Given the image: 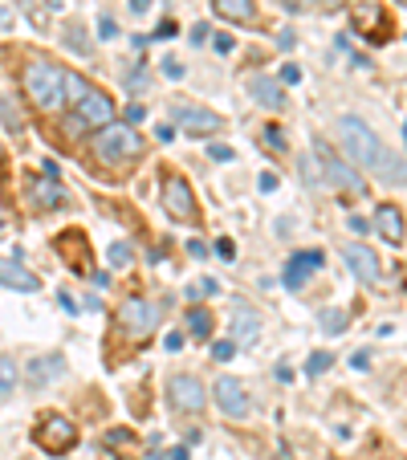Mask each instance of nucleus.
I'll list each match as a JSON object with an SVG mask.
<instances>
[{
    "instance_id": "f257e3e1",
    "label": "nucleus",
    "mask_w": 407,
    "mask_h": 460,
    "mask_svg": "<svg viewBox=\"0 0 407 460\" xmlns=\"http://www.w3.org/2000/svg\"><path fill=\"white\" fill-rule=\"evenodd\" d=\"M338 135H342V147H347V155L355 159L358 167H367V172H375L383 183H407V164L399 155H391L387 147L379 143V135H375L371 127H367L363 119H355V114H347V119L338 122Z\"/></svg>"
},
{
    "instance_id": "f03ea898",
    "label": "nucleus",
    "mask_w": 407,
    "mask_h": 460,
    "mask_svg": "<svg viewBox=\"0 0 407 460\" xmlns=\"http://www.w3.org/2000/svg\"><path fill=\"white\" fill-rule=\"evenodd\" d=\"M61 66H53V61H29L25 66V78H21V86H25V94L33 98V106H41V111H58V106H66V86H61Z\"/></svg>"
},
{
    "instance_id": "7ed1b4c3",
    "label": "nucleus",
    "mask_w": 407,
    "mask_h": 460,
    "mask_svg": "<svg viewBox=\"0 0 407 460\" xmlns=\"http://www.w3.org/2000/svg\"><path fill=\"white\" fill-rule=\"evenodd\" d=\"M94 151H98V159H102V164H119V159H135V155H139L143 139L127 127V122H106L102 135L94 139Z\"/></svg>"
},
{
    "instance_id": "20e7f679",
    "label": "nucleus",
    "mask_w": 407,
    "mask_h": 460,
    "mask_svg": "<svg viewBox=\"0 0 407 460\" xmlns=\"http://www.w3.org/2000/svg\"><path fill=\"white\" fill-rule=\"evenodd\" d=\"M314 155H318V164L314 167H322V180L326 183H334L338 191H347V196H367V183L355 175V167H347L342 159L330 151V143H322V139H314Z\"/></svg>"
},
{
    "instance_id": "39448f33",
    "label": "nucleus",
    "mask_w": 407,
    "mask_h": 460,
    "mask_svg": "<svg viewBox=\"0 0 407 460\" xmlns=\"http://www.w3.org/2000/svg\"><path fill=\"white\" fill-rule=\"evenodd\" d=\"M33 440H37V448L49 452V456H66V452L78 444V428L66 416H41L33 428Z\"/></svg>"
},
{
    "instance_id": "423d86ee",
    "label": "nucleus",
    "mask_w": 407,
    "mask_h": 460,
    "mask_svg": "<svg viewBox=\"0 0 407 460\" xmlns=\"http://www.w3.org/2000/svg\"><path fill=\"white\" fill-rule=\"evenodd\" d=\"M159 305L147 302V297H127V302L119 305V326L130 334V339H143V334H151L159 326Z\"/></svg>"
},
{
    "instance_id": "0eeeda50",
    "label": "nucleus",
    "mask_w": 407,
    "mask_h": 460,
    "mask_svg": "<svg viewBox=\"0 0 407 460\" xmlns=\"http://www.w3.org/2000/svg\"><path fill=\"white\" fill-rule=\"evenodd\" d=\"M164 208L172 212L175 220H188V225L199 217L196 196H191V188H188L183 175H164Z\"/></svg>"
},
{
    "instance_id": "6e6552de",
    "label": "nucleus",
    "mask_w": 407,
    "mask_h": 460,
    "mask_svg": "<svg viewBox=\"0 0 407 460\" xmlns=\"http://www.w3.org/2000/svg\"><path fill=\"white\" fill-rule=\"evenodd\" d=\"M53 252H58V257L66 261L74 273H90V241L78 233V228H66V233H58V241H53Z\"/></svg>"
},
{
    "instance_id": "1a4fd4ad",
    "label": "nucleus",
    "mask_w": 407,
    "mask_h": 460,
    "mask_svg": "<svg viewBox=\"0 0 407 460\" xmlns=\"http://www.w3.org/2000/svg\"><path fill=\"white\" fill-rule=\"evenodd\" d=\"M172 403H175V411H204L208 408V391H204V383L196 379V375H175L172 379Z\"/></svg>"
},
{
    "instance_id": "9d476101",
    "label": "nucleus",
    "mask_w": 407,
    "mask_h": 460,
    "mask_svg": "<svg viewBox=\"0 0 407 460\" xmlns=\"http://www.w3.org/2000/svg\"><path fill=\"white\" fill-rule=\"evenodd\" d=\"M212 395H217L220 411H225V416H233V420L249 416V408H252V403H249V391H244V383L233 379V375H220L217 387H212Z\"/></svg>"
},
{
    "instance_id": "9b49d317",
    "label": "nucleus",
    "mask_w": 407,
    "mask_h": 460,
    "mask_svg": "<svg viewBox=\"0 0 407 460\" xmlns=\"http://www.w3.org/2000/svg\"><path fill=\"white\" fill-rule=\"evenodd\" d=\"M342 257H347V265L355 270L358 281H367V286H379V281H383V261L375 257L367 244H347V249H342Z\"/></svg>"
},
{
    "instance_id": "f8f14e48",
    "label": "nucleus",
    "mask_w": 407,
    "mask_h": 460,
    "mask_svg": "<svg viewBox=\"0 0 407 460\" xmlns=\"http://www.w3.org/2000/svg\"><path fill=\"white\" fill-rule=\"evenodd\" d=\"M172 119L180 122V127H188L191 135H212V130H220V114L204 111V106H191V102H175Z\"/></svg>"
},
{
    "instance_id": "ddd939ff",
    "label": "nucleus",
    "mask_w": 407,
    "mask_h": 460,
    "mask_svg": "<svg viewBox=\"0 0 407 460\" xmlns=\"http://www.w3.org/2000/svg\"><path fill=\"white\" fill-rule=\"evenodd\" d=\"M350 21H355V29L367 37V41H387V37H391V21H387V13L375 9V4H355Z\"/></svg>"
},
{
    "instance_id": "4468645a",
    "label": "nucleus",
    "mask_w": 407,
    "mask_h": 460,
    "mask_svg": "<svg viewBox=\"0 0 407 460\" xmlns=\"http://www.w3.org/2000/svg\"><path fill=\"white\" fill-rule=\"evenodd\" d=\"M78 122L82 127H106V122L114 119V102L102 94V90H90L86 98H78Z\"/></svg>"
},
{
    "instance_id": "2eb2a0df",
    "label": "nucleus",
    "mask_w": 407,
    "mask_h": 460,
    "mask_svg": "<svg viewBox=\"0 0 407 460\" xmlns=\"http://www.w3.org/2000/svg\"><path fill=\"white\" fill-rule=\"evenodd\" d=\"M0 286L21 289V294H37V289H41V278L29 273L25 265H17L13 257H0Z\"/></svg>"
},
{
    "instance_id": "dca6fc26",
    "label": "nucleus",
    "mask_w": 407,
    "mask_h": 460,
    "mask_svg": "<svg viewBox=\"0 0 407 460\" xmlns=\"http://www.w3.org/2000/svg\"><path fill=\"white\" fill-rule=\"evenodd\" d=\"M375 233H379L387 244H399L403 241V233H407L403 212H399L395 204H379V208H375Z\"/></svg>"
},
{
    "instance_id": "f3484780",
    "label": "nucleus",
    "mask_w": 407,
    "mask_h": 460,
    "mask_svg": "<svg viewBox=\"0 0 407 460\" xmlns=\"http://www.w3.org/2000/svg\"><path fill=\"white\" fill-rule=\"evenodd\" d=\"M318 265H322V252H318V249H314V252H297V257L286 265V273H281V281H286L289 289H297V286H302V281H305V273H314V270H318Z\"/></svg>"
},
{
    "instance_id": "a211bd4d",
    "label": "nucleus",
    "mask_w": 407,
    "mask_h": 460,
    "mask_svg": "<svg viewBox=\"0 0 407 460\" xmlns=\"http://www.w3.org/2000/svg\"><path fill=\"white\" fill-rule=\"evenodd\" d=\"M249 94L257 98L265 111H281V106H286V94H281V86L273 78H249Z\"/></svg>"
},
{
    "instance_id": "6ab92c4d",
    "label": "nucleus",
    "mask_w": 407,
    "mask_h": 460,
    "mask_svg": "<svg viewBox=\"0 0 407 460\" xmlns=\"http://www.w3.org/2000/svg\"><path fill=\"white\" fill-rule=\"evenodd\" d=\"M217 4V13L225 21H236V25H249V21H257V4L252 0H212Z\"/></svg>"
},
{
    "instance_id": "aec40b11",
    "label": "nucleus",
    "mask_w": 407,
    "mask_h": 460,
    "mask_svg": "<svg viewBox=\"0 0 407 460\" xmlns=\"http://www.w3.org/2000/svg\"><path fill=\"white\" fill-rule=\"evenodd\" d=\"M257 331H261L257 314H252V310H236V318H233V334H236V342L252 347V342H257Z\"/></svg>"
},
{
    "instance_id": "412c9836",
    "label": "nucleus",
    "mask_w": 407,
    "mask_h": 460,
    "mask_svg": "<svg viewBox=\"0 0 407 460\" xmlns=\"http://www.w3.org/2000/svg\"><path fill=\"white\" fill-rule=\"evenodd\" d=\"M33 200L41 204V208H58V204L66 200V191H61L58 183H49V175H45V180L33 183Z\"/></svg>"
},
{
    "instance_id": "4be33fe9",
    "label": "nucleus",
    "mask_w": 407,
    "mask_h": 460,
    "mask_svg": "<svg viewBox=\"0 0 407 460\" xmlns=\"http://www.w3.org/2000/svg\"><path fill=\"white\" fill-rule=\"evenodd\" d=\"M61 86H66V102H78V98H86L90 90H94L86 78H78V74H70V70L61 74Z\"/></svg>"
},
{
    "instance_id": "5701e85b",
    "label": "nucleus",
    "mask_w": 407,
    "mask_h": 460,
    "mask_svg": "<svg viewBox=\"0 0 407 460\" xmlns=\"http://www.w3.org/2000/svg\"><path fill=\"white\" fill-rule=\"evenodd\" d=\"M188 331L199 334V339H208V334H212V314L199 310V305H191V310H188Z\"/></svg>"
},
{
    "instance_id": "b1692460",
    "label": "nucleus",
    "mask_w": 407,
    "mask_h": 460,
    "mask_svg": "<svg viewBox=\"0 0 407 460\" xmlns=\"http://www.w3.org/2000/svg\"><path fill=\"white\" fill-rule=\"evenodd\" d=\"M13 387H17V363L0 355V400H9Z\"/></svg>"
},
{
    "instance_id": "393cba45",
    "label": "nucleus",
    "mask_w": 407,
    "mask_h": 460,
    "mask_svg": "<svg viewBox=\"0 0 407 460\" xmlns=\"http://www.w3.org/2000/svg\"><path fill=\"white\" fill-rule=\"evenodd\" d=\"M318 322L326 326L330 334H342V331H347V322H350V318H347L342 310H322V318H318Z\"/></svg>"
},
{
    "instance_id": "a878e982",
    "label": "nucleus",
    "mask_w": 407,
    "mask_h": 460,
    "mask_svg": "<svg viewBox=\"0 0 407 460\" xmlns=\"http://www.w3.org/2000/svg\"><path fill=\"white\" fill-rule=\"evenodd\" d=\"M265 135V147H273V151H286V130L281 127H265L261 130Z\"/></svg>"
},
{
    "instance_id": "bb28decb",
    "label": "nucleus",
    "mask_w": 407,
    "mask_h": 460,
    "mask_svg": "<svg viewBox=\"0 0 407 460\" xmlns=\"http://www.w3.org/2000/svg\"><path fill=\"white\" fill-rule=\"evenodd\" d=\"M111 265H130V244H111Z\"/></svg>"
},
{
    "instance_id": "cd10ccee",
    "label": "nucleus",
    "mask_w": 407,
    "mask_h": 460,
    "mask_svg": "<svg viewBox=\"0 0 407 460\" xmlns=\"http://www.w3.org/2000/svg\"><path fill=\"white\" fill-rule=\"evenodd\" d=\"M330 363H334V358H330L326 350H318V355L310 358V375H322V371H330Z\"/></svg>"
},
{
    "instance_id": "c85d7f7f",
    "label": "nucleus",
    "mask_w": 407,
    "mask_h": 460,
    "mask_svg": "<svg viewBox=\"0 0 407 460\" xmlns=\"http://www.w3.org/2000/svg\"><path fill=\"white\" fill-rule=\"evenodd\" d=\"M233 350H236L233 342H217V347H212V355H217L220 363H228V358H233Z\"/></svg>"
},
{
    "instance_id": "c756f323",
    "label": "nucleus",
    "mask_w": 407,
    "mask_h": 460,
    "mask_svg": "<svg viewBox=\"0 0 407 460\" xmlns=\"http://www.w3.org/2000/svg\"><path fill=\"white\" fill-rule=\"evenodd\" d=\"M164 74H167V78H183V66H180L175 58H167V61H164Z\"/></svg>"
},
{
    "instance_id": "7c9ffc66",
    "label": "nucleus",
    "mask_w": 407,
    "mask_h": 460,
    "mask_svg": "<svg viewBox=\"0 0 407 460\" xmlns=\"http://www.w3.org/2000/svg\"><path fill=\"white\" fill-rule=\"evenodd\" d=\"M281 82H289V86L302 82V70H297V66H281Z\"/></svg>"
},
{
    "instance_id": "2f4dec72",
    "label": "nucleus",
    "mask_w": 407,
    "mask_h": 460,
    "mask_svg": "<svg viewBox=\"0 0 407 460\" xmlns=\"http://www.w3.org/2000/svg\"><path fill=\"white\" fill-rule=\"evenodd\" d=\"M281 4H286L289 13H305V9H310V4H314V0H281Z\"/></svg>"
},
{
    "instance_id": "473e14b6",
    "label": "nucleus",
    "mask_w": 407,
    "mask_h": 460,
    "mask_svg": "<svg viewBox=\"0 0 407 460\" xmlns=\"http://www.w3.org/2000/svg\"><path fill=\"white\" fill-rule=\"evenodd\" d=\"M98 29H102V37H119V25H114L111 17H102V21H98Z\"/></svg>"
},
{
    "instance_id": "72a5a7b5",
    "label": "nucleus",
    "mask_w": 407,
    "mask_h": 460,
    "mask_svg": "<svg viewBox=\"0 0 407 460\" xmlns=\"http://www.w3.org/2000/svg\"><path fill=\"white\" fill-rule=\"evenodd\" d=\"M212 37H217V49H220V53L233 49V37H228V33H212Z\"/></svg>"
},
{
    "instance_id": "f704fd0d",
    "label": "nucleus",
    "mask_w": 407,
    "mask_h": 460,
    "mask_svg": "<svg viewBox=\"0 0 407 460\" xmlns=\"http://www.w3.org/2000/svg\"><path fill=\"white\" fill-rule=\"evenodd\" d=\"M191 41H208V25H196V29H191Z\"/></svg>"
},
{
    "instance_id": "c9c22d12",
    "label": "nucleus",
    "mask_w": 407,
    "mask_h": 460,
    "mask_svg": "<svg viewBox=\"0 0 407 460\" xmlns=\"http://www.w3.org/2000/svg\"><path fill=\"white\" fill-rule=\"evenodd\" d=\"M278 45H281V49H294V33H289V29H286V33H278Z\"/></svg>"
},
{
    "instance_id": "e433bc0d",
    "label": "nucleus",
    "mask_w": 407,
    "mask_h": 460,
    "mask_svg": "<svg viewBox=\"0 0 407 460\" xmlns=\"http://www.w3.org/2000/svg\"><path fill=\"white\" fill-rule=\"evenodd\" d=\"M147 4H151V0H130V13H143Z\"/></svg>"
},
{
    "instance_id": "4c0bfd02",
    "label": "nucleus",
    "mask_w": 407,
    "mask_h": 460,
    "mask_svg": "<svg viewBox=\"0 0 407 460\" xmlns=\"http://www.w3.org/2000/svg\"><path fill=\"white\" fill-rule=\"evenodd\" d=\"M49 9H61V0H49Z\"/></svg>"
},
{
    "instance_id": "58836bf2",
    "label": "nucleus",
    "mask_w": 407,
    "mask_h": 460,
    "mask_svg": "<svg viewBox=\"0 0 407 460\" xmlns=\"http://www.w3.org/2000/svg\"><path fill=\"white\" fill-rule=\"evenodd\" d=\"M0 159H4V143H0Z\"/></svg>"
},
{
    "instance_id": "ea45409f",
    "label": "nucleus",
    "mask_w": 407,
    "mask_h": 460,
    "mask_svg": "<svg viewBox=\"0 0 407 460\" xmlns=\"http://www.w3.org/2000/svg\"><path fill=\"white\" fill-rule=\"evenodd\" d=\"M399 4H407V0H399Z\"/></svg>"
},
{
    "instance_id": "a19ab883",
    "label": "nucleus",
    "mask_w": 407,
    "mask_h": 460,
    "mask_svg": "<svg viewBox=\"0 0 407 460\" xmlns=\"http://www.w3.org/2000/svg\"><path fill=\"white\" fill-rule=\"evenodd\" d=\"M403 135H407V127H403Z\"/></svg>"
},
{
    "instance_id": "79ce46f5",
    "label": "nucleus",
    "mask_w": 407,
    "mask_h": 460,
    "mask_svg": "<svg viewBox=\"0 0 407 460\" xmlns=\"http://www.w3.org/2000/svg\"><path fill=\"white\" fill-rule=\"evenodd\" d=\"M403 286H407V281H403Z\"/></svg>"
}]
</instances>
